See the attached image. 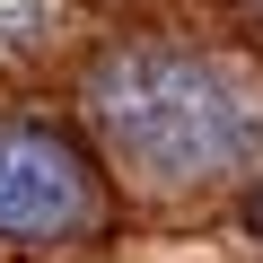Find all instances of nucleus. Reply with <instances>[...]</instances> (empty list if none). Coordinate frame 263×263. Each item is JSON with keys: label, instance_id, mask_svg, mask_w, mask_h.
I'll list each match as a JSON object with an SVG mask.
<instances>
[{"label": "nucleus", "instance_id": "3", "mask_svg": "<svg viewBox=\"0 0 263 263\" xmlns=\"http://www.w3.org/2000/svg\"><path fill=\"white\" fill-rule=\"evenodd\" d=\"M237 228H246V237H263V176L246 184V202H237Z\"/></svg>", "mask_w": 263, "mask_h": 263}, {"label": "nucleus", "instance_id": "2", "mask_svg": "<svg viewBox=\"0 0 263 263\" xmlns=\"http://www.w3.org/2000/svg\"><path fill=\"white\" fill-rule=\"evenodd\" d=\"M105 228V176L53 114H0V246H70Z\"/></svg>", "mask_w": 263, "mask_h": 263}, {"label": "nucleus", "instance_id": "4", "mask_svg": "<svg viewBox=\"0 0 263 263\" xmlns=\"http://www.w3.org/2000/svg\"><path fill=\"white\" fill-rule=\"evenodd\" d=\"M254 9H263V0H254Z\"/></svg>", "mask_w": 263, "mask_h": 263}, {"label": "nucleus", "instance_id": "1", "mask_svg": "<svg viewBox=\"0 0 263 263\" xmlns=\"http://www.w3.org/2000/svg\"><path fill=\"white\" fill-rule=\"evenodd\" d=\"M88 123L141 193H202L263 149V97L219 53L114 44L88 62Z\"/></svg>", "mask_w": 263, "mask_h": 263}]
</instances>
